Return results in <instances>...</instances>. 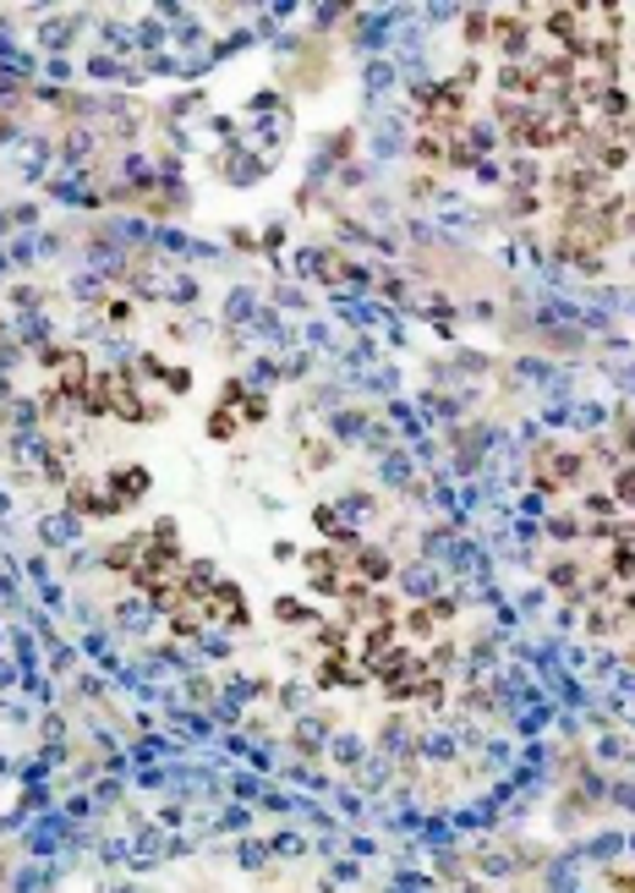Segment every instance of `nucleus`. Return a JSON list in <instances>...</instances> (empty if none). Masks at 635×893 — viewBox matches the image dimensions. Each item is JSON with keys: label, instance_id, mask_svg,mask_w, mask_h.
I'll return each instance as SVG.
<instances>
[{"label": "nucleus", "instance_id": "nucleus-2", "mask_svg": "<svg viewBox=\"0 0 635 893\" xmlns=\"http://www.w3.org/2000/svg\"><path fill=\"white\" fill-rule=\"evenodd\" d=\"M613 505H619V516H635V461L619 467V477H613Z\"/></svg>", "mask_w": 635, "mask_h": 893}, {"label": "nucleus", "instance_id": "nucleus-1", "mask_svg": "<svg viewBox=\"0 0 635 893\" xmlns=\"http://www.w3.org/2000/svg\"><path fill=\"white\" fill-rule=\"evenodd\" d=\"M148 494V472L142 467H110V477H104V499H110V510H126V505H137Z\"/></svg>", "mask_w": 635, "mask_h": 893}]
</instances>
